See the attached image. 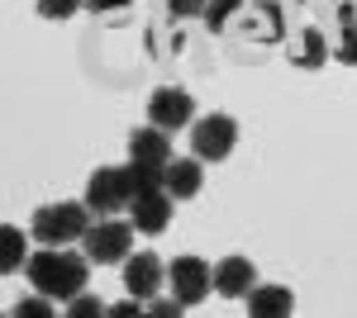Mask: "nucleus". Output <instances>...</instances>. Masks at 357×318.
Wrapping results in <instances>:
<instances>
[{"label":"nucleus","instance_id":"f257e3e1","mask_svg":"<svg viewBox=\"0 0 357 318\" xmlns=\"http://www.w3.org/2000/svg\"><path fill=\"white\" fill-rule=\"evenodd\" d=\"M29 285L48 299H72V294L86 290V276H91V257H77V252H62V247H48L38 257H29Z\"/></svg>","mask_w":357,"mask_h":318},{"label":"nucleus","instance_id":"f03ea898","mask_svg":"<svg viewBox=\"0 0 357 318\" xmlns=\"http://www.w3.org/2000/svg\"><path fill=\"white\" fill-rule=\"evenodd\" d=\"M86 228H91V218H86V200H57V205H43V209L33 214V223H29V233L38 242H48V247H67V242L86 238Z\"/></svg>","mask_w":357,"mask_h":318},{"label":"nucleus","instance_id":"7ed1b4c3","mask_svg":"<svg viewBox=\"0 0 357 318\" xmlns=\"http://www.w3.org/2000/svg\"><path fill=\"white\" fill-rule=\"evenodd\" d=\"M86 209L100 214V218H114V214L124 209L129 200H134V181H129V171L124 166H100L91 181H86Z\"/></svg>","mask_w":357,"mask_h":318},{"label":"nucleus","instance_id":"20e7f679","mask_svg":"<svg viewBox=\"0 0 357 318\" xmlns=\"http://www.w3.org/2000/svg\"><path fill=\"white\" fill-rule=\"evenodd\" d=\"M238 143V119L234 114H205L191 124V152L205 161H224Z\"/></svg>","mask_w":357,"mask_h":318},{"label":"nucleus","instance_id":"39448f33","mask_svg":"<svg viewBox=\"0 0 357 318\" xmlns=\"http://www.w3.org/2000/svg\"><path fill=\"white\" fill-rule=\"evenodd\" d=\"M129 242H134L129 223L105 218V223H91V228H86L82 252H86L96 266H124V257H129Z\"/></svg>","mask_w":357,"mask_h":318},{"label":"nucleus","instance_id":"423d86ee","mask_svg":"<svg viewBox=\"0 0 357 318\" xmlns=\"http://www.w3.org/2000/svg\"><path fill=\"white\" fill-rule=\"evenodd\" d=\"M191 119H195L191 90H181V86H158V90L148 95V124H158V129L176 133V129H186Z\"/></svg>","mask_w":357,"mask_h":318},{"label":"nucleus","instance_id":"0eeeda50","mask_svg":"<svg viewBox=\"0 0 357 318\" xmlns=\"http://www.w3.org/2000/svg\"><path fill=\"white\" fill-rule=\"evenodd\" d=\"M167 280H172V294L191 309V304H200L205 294L215 290V266H205L200 257H176L167 266Z\"/></svg>","mask_w":357,"mask_h":318},{"label":"nucleus","instance_id":"6e6552de","mask_svg":"<svg viewBox=\"0 0 357 318\" xmlns=\"http://www.w3.org/2000/svg\"><path fill=\"white\" fill-rule=\"evenodd\" d=\"M162 276H167V266L153 252H129L124 257V294H134V299H153L162 290Z\"/></svg>","mask_w":357,"mask_h":318},{"label":"nucleus","instance_id":"1a4fd4ad","mask_svg":"<svg viewBox=\"0 0 357 318\" xmlns=\"http://www.w3.org/2000/svg\"><path fill=\"white\" fill-rule=\"evenodd\" d=\"M172 195L167 190H148V195H134L129 200V218H134V233H167V223H172Z\"/></svg>","mask_w":357,"mask_h":318},{"label":"nucleus","instance_id":"9d476101","mask_svg":"<svg viewBox=\"0 0 357 318\" xmlns=\"http://www.w3.org/2000/svg\"><path fill=\"white\" fill-rule=\"evenodd\" d=\"M324 43H329V38H324V24L305 19V24H296V33L286 38V57H291L296 67H305V72H314V67H324V57H329Z\"/></svg>","mask_w":357,"mask_h":318},{"label":"nucleus","instance_id":"9b49d317","mask_svg":"<svg viewBox=\"0 0 357 318\" xmlns=\"http://www.w3.org/2000/svg\"><path fill=\"white\" fill-rule=\"evenodd\" d=\"M252 285H257V266L248 257H224L215 266V294H224V299H248Z\"/></svg>","mask_w":357,"mask_h":318},{"label":"nucleus","instance_id":"f8f14e48","mask_svg":"<svg viewBox=\"0 0 357 318\" xmlns=\"http://www.w3.org/2000/svg\"><path fill=\"white\" fill-rule=\"evenodd\" d=\"M129 157H134V161H158V166H167V161H172V133L158 129V124L134 129V133H129Z\"/></svg>","mask_w":357,"mask_h":318},{"label":"nucleus","instance_id":"ddd939ff","mask_svg":"<svg viewBox=\"0 0 357 318\" xmlns=\"http://www.w3.org/2000/svg\"><path fill=\"white\" fill-rule=\"evenodd\" d=\"M296 309V294L286 285H252L248 290V314L252 318H286Z\"/></svg>","mask_w":357,"mask_h":318},{"label":"nucleus","instance_id":"4468645a","mask_svg":"<svg viewBox=\"0 0 357 318\" xmlns=\"http://www.w3.org/2000/svg\"><path fill=\"white\" fill-rule=\"evenodd\" d=\"M200 157H172L167 161V195L172 200H191L200 195Z\"/></svg>","mask_w":357,"mask_h":318},{"label":"nucleus","instance_id":"2eb2a0df","mask_svg":"<svg viewBox=\"0 0 357 318\" xmlns=\"http://www.w3.org/2000/svg\"><path fill=\"white\" fill-rule=\"evenodd\" d=\"M333 57L343 67H357V0H338V48Z\"/></svg>","mask_w":357,"mask_h":318},{"label":"nucleus","instance_id":"dca6fc26","mask_svg":"<svg viewBox=\"0 0 357 318\" xmlns=\"http://www.w3.org/2000/svg\"><path fill=\"white\" fill-rule=\"evenodd\" d=\"M129 181H134V195H148V190H167V166L158 161H134L129 157Z\"/></svg>","mask_w":357,"mask_h":318},{"label":"nucleus","instance_id":"f3484780","mask_svg":"<svg viewBox=\"0 0 357 318\" xmlns=\"http://www.w3.org/2000/svg\"><path fill=\"white\" fill-rule=\"evenodd\" d=\"M20 266H29L24 257V233L20 228H0V276H10V271H20Z\"/></svg>","mask_w":357,"mask_h":318},{"label":"nucleus","instance_id":"a211bd4d","mask_svg":"<svg viewBox=\"0 0 357 318\" xmlns=\"http://www.w3.org/2000/svg\"><path fill=\"white\" fill-rule=\"evenodd\" d=\"M238 10H243V0H210V5H205V29H210V33H224Z\"/></svg>","mask_w":357,"mask_h":318},{"label":"nucleus","instance_id":"6ab92c4d","mask_svg":"<svg viewBox=\"0 0 357 318\" xmlns=\"http://www.w3.org/2000/svg\"><path fill=\"white\" fill-rule=\"evenodd\" d=\"M67 314H72V318H100V314H110V309H105L96 294L82 290V294H72V299H67Z\"/></svg>","mask_w":357,"mask_h":318},{"label":"nucleus","instance_id":"aec40b11","mask_svg":"<svg viewBox=\"0 0 357 318\" xmlns=\"http://www.w3.org/2000/svg\"><path fill=\"white\" fill-rule=\"evenodd\" d=\"M77 10H86V0H38V15L43 19H72Z\"/></svg>","mask_w":357,"mask_h":318},{"label":"nucleus","instance_id":"412c9836","mask_svg":"<svg viewBox=\"0 0 357 318\" xmlns=\"http://www.w3.org/2000/svg\"><path fill=\"white\" fill-rule=\"evenodd\" d=\"M48 314H53V304H48V294H38V290L15 304V318H48Z\"/></svg>","mask_w":357,"mask_h":318},{"label":"nucleus","instance_id":"4be33fe9","mask_svg":"<svg viewBox=\"0 0 357 318\" xmlns=\"http://www.w3.org/2000/svg\"><path fill=\"white\" fill-rule=\"evenodd\" d=\"M162 5H167L172 19H195V15L205 19V5H210V0H162Z\"/></svg>","mask_w":357,"mask_h":318},{"label":"nucleus","instance_id":"5701e85b","mask_svg":"<svg viewBox=\"0 0 357 318\" xmlns=\"http://www.w3.org/2000/svg\"><path fill=\"white\" fill-rule=\"evenodd\" d=\"M143 314H153V318H181V314H186V304H181L176 294H172V299H158V294H153V304H148Z\"/></svg>","mask_w":357,"mask_h":318},{"label":"nucleus","instance_id":"b1692460","mask_svg":"<svg viewBox=\"0 0 357 318\" xmlns=\"http://www.w3.org/2000/svg\"><path fill=\"white\" fill-rule=\"evenodd\" d=\"M110 314H114V318H134V314H143V309H138V299H134V294H124V304H114Z\"/></svg>","mask_w":357,"mask_h":318},{"label":"nucleus","instance_id":"393cba45","mask_svg":"<svg viewBox=\"0 0 357 318\" xmlns=\"http://www.w3.org/2000/svg\"><path fill=\"white\" fill-rule=\"evenodd\" d=\"M129 0H86V10H96V15H110V10H124Z\"/></svg>","mask_w":357,"mask_h":318},{"label":"nucleus","instance_id":"a878e982","mask_svg":"<svg viewBox=\"0 0 357 318\" xmlns=\"http://www.w3.org/2000/svg\"><path fill=\"white\" fill-rule=\"evenodd\" d=\"M291 5H301V0H291Z\"/></svg>","mask_w":357,"mask_h":318}]
</instances>
